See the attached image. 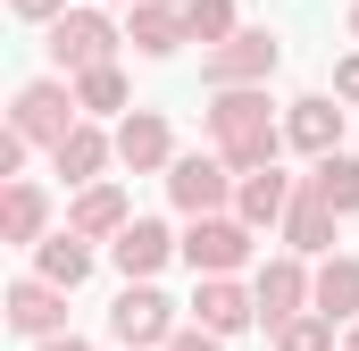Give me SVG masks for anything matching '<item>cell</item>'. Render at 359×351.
I'll list each match as a JSON object with an SVG mask.
<instances>
[{"instance_id":"obj_1","label":"cell","mask_w":359,"mask_h":351,"mask_svg":"<svg viewBox=\"0 0 359 351\" xmlns=\"http://www.w3.org/2000/svg\"><path fill=\"white\" fill-rule=\"evenodd\" d=\"M209 143H217L234 168H268L276 143H284V126H276V109H268V84H226V92H209Z\"/></svg>"},{"instance_id":"obj_2","label":"cell","mask_w":359,"mask_h":351,"mask_svg":"<svg viewBox=\"0 0 359 351\" xmlns=\"http://www.w3.org/2000/svg\"><path fill=\"white\" fill-rule=\"evenodd\" d=\"M117 42H126V34L109 25V8L84 0V8H67V17H50V42H42V51H50L59 76H84V67H109V59H117Z\"/></svg>"},{"instance_id":"obj_3","label":"cell","mask_w":359,"mask_h":351,"mask_svg":"<svg viewBox=\"0 0 359 351\" xmlns=\"http://www.w3.org/2000/svg\"><path fill=\"white\" fill-rule=\"evenodd\" d=\"M234 184H243V168L209 143V151H184V159H168V201H176L184 218H209V209H234Z\"/></svg>"},{"instance_id":"obj_4","label":"cell","mask_w":359,"mask_h":351,"mask_svg":"<svg viewBox=\"0 0 359 351\" xmlns=\"http://www.w3.org/2000/svg\"><path fill=\"white\" fill-rule=\"evenodd\" d=\"M251 243H259V226L234 218V209H209V218L184 226V260H192V276H243V267H251Z\"/></svg>"},{"instance_id":"obj_5","label":"cell","mask_w":359,"mask_h":351,"mask_svg":"<svg viewBox=\"0 0 359 351\" xmlns=\"http://www.w3.org/2000/svg\"><path fill=\"white\" fill-rule=\"evenodd\" d=\"M276 59H284V42H276V34L234 25L226 42H209V51H201V84H209V92H226V84H268Z\"/></svg>"},{"instance_id":"obj_6","label":"cell","mask_w":359,"mask_h":351,"mask_svg":"<svg viewBox=\"0 0 359 351\" xmlns=\"http://www.w3.org/2000/svg\"><path fill=\"white\" fill-rule=\"evenodd\" d=\"M8 126H17V134H25L34 151H59V143H67V134L84 126V100L59 84V76H42V84H25V92H17Z\"/></svg>"},{"instance_id":"obj_7","label":"cell","mask_w":359,"mask_h":351,"mask_svg":"<svg viewBox=\"0 0 359 351\" xmlns=\"http://www.w3.org/2000/svg\"><path fill=\"white\" fill-rule=\"evenodd\" d=\"M109 335L126 351H168L176 335V301L151 284V276H126V293H117V310H109Z\"/></svg>"},{"instance_id":"obj_8","label":"cell","mask_w":359,"mask_h":351,"mask_svg":"<svg viewBox=\"0 0 359 351\" xmlns=\"http://www.w3.org/2000/svg\"><path fill=\"white\" fill-rule=\"evenodd\" d=\"M309 284H318V267H301V251H284L251 276V293H259V326H284V318H301L309 310Z\"/></svg>"},{"instance_id":"obj_9","label":"cell","mask_w":359,"mask_h":351,"mask_svg":"<svg viewBox=\"0 0 359 351\" xmlns=\"http://www.w3.org/2000/svg\"><path fill=\"white\" fill-rule=\"evenodd\" d=\"M168 159H176L168 117H159V109H126V117H117V168H134V176H168Z\"/></svg>"},{"instance_id":"obj_10","label":"cell","mask_w":359,"mask_h":351,"mask_svg":"<svg viewBox=\"0 0 359 351\" xmlns=\"http://www.w3.org/2000/svg\"><path fill=\"white\" fill-rule=\"evenodd\" d=\"M284 143L309 151V159L343 151V100H334V92H301V100L284 109Z\"/></svg>"},{"instance_id":"obj_11","label":"cell","mask_w":359,"mask_h":351,"mask_svg":"<svg viewBox=\"0 0 359 351\" xmlns=\"http://www.w3.org/2000/svg\"><path fill=\"white\" fill-rule=\"evenodd\" d=\"M8 326H17L25 343H42V335H67V284H50V276H25V284H8Z\"/></svg>"},{"instance_id":"obj_12","label":"cell","mask_w":359,"mask_h":351,"mask_svg":"<svg viewBox=\"0 0 359 351\" xmlns=\"http://www.w3.org/2000/svg\"><path fill=\"white\" fill-rule=\"evenodd\" d=\"M192 318H201L209 335H226V343H234V335L259 318V293H251V284H234V276H201V293H192Z\"/></svg>"},{"instance_id":"obj_13","label":"cell","mask_w":359,"mask_h":351,"mask_svg":"<svg viewBox=\"0 0 359 351\" xmlns=\"http://www.w3.org/2000/svg\"><path fill=\"white\" fill-rule=\"evenodd\" d=\"M292 192H301V176H276V159H268V168H243V184H234V218H251V226H284Z\"/></svg>"},{"instance_id":"obj_14","label":"cell","mask_w":359,"mask_h":351,"mask_svg":"<svg viewBox=\"0 0 359 351\" xmlns=\"http://www.w3.org/2000/svg\"><path fill=\"white\" fill-rule=\"evenodd\" d=\"M334 226H343V209H326V201L301 184V192H292V209H284V251L326 260V251H334Z\"/></svg>"},{"instance_id":"obj_15","label":"cell","mask_w":359,"mask_h":351,"mask_svg":"<svg viewBox=\"0 0 359 351\" xmlns=\"http://www.w3.org/2000/svg\"><path fill=\"white\" fill-rule=\"evenodd\" d=\"M126 42L142 51V59H176L184 42H192V25H184L176 0H134V25H126Z\"/></svg>"},{"instance_id":"obj_16","label":"cell","mask_w":359,"mask_h":351,"mask_svg":"<svg viewBox=\"0 0 359 351\" xmlns=\"http://www.w3.org/2000/svg\"><path fill=\"white\" fill-rule=\"evenodd\" d=\"M176 251H184V243L168 234V226H159V218H134V226H126V234L109 243V260H117V276H159V267L176 260Z\"/></svg>"},{"instance_id":"obj_17","label":"cell","mask_w":359,"mask_h":351,"mask_svg":"<svg viewBox=\"0 0 359 351\" xmlns=\"http://www.w3.org/2000/svg\"><path fill=\"white\" fill-rule=\"evenodd\" d=\"M67 226H76V234H92V243H117V234L134 226V209H126V192H117V184L100 176V184H84V192H76Z\"/></svg>"},{"instance_id":"obj_18","label":"cell","mask_w":359,"mask_h":351,"mask_svg":"<svg viewBox=\"0 0 359 351\" xmlns=\"http://www.w3.org/2000/svg\"><path fill=\"white\" fill-rule=\"evenodd\" d=\"M109 159H117V134H100L92 117L67 134V143H59V151H50V168L67 176V184H100V168H109Z\"/></svg>"},{"instance_id":"obj_19","label":"cell","mask_w":359,"mask_h":351,"mask_svg":"<svg viewBox=\"0 0 359 351\" xmlns=\"http://www.w3.org/2000/svg\"><path fill=\"white\" fill-rule=\"evenodd\" d=\"M34 276H50V284L76 293L92 276V234H76V226H67V234H42V243H34Z\"/></svg>"},{"instance_id":"obj_20","label":"cell","mask_w":359,"mask_h":351,"mask_svg":"<svg viewBox=\"0 0 359 351\" xmlns=\"http://www.w3.org/2000/svg\"><path fill=\"white\" fill-rule=\"evenodd\" d=\"M309 310H326V318H359V260H351V251H326V260H318Z\"/></svg>"},{"instance_id":"obj_21","label":"cell","mask_w":359,"mask_h":351,"mask_svg":"<svg viewBox=\"0 0 359 351\" xmlns=\"http://www.w3.org/2000/svg\"><path fill=\"white\" fill-rule=\"evenodd\" d=\"M0 234H8V243H42V234H50V201H42V184L8 176V192H0Z\"/></svg>"},{"instance_id":"obj_22","label":"cell","mask_w":359,"mask_h":351,"mask_svg":"<svg viewBox=\"0 0 359 351\" xmlns=\"http://www.w3.org/2000/svg\"><path fill=\"white\" fill-rule=\"evenodd\" d=\"M326 209H343V218H359V159L351 151H326V159H309V176H301Z\"/></svg>"},{"instance_id":"obj_23","label":"cell","mask_w":359,"mask_h":351,"mask_svg":"<svg viewBox=\"0 0 359 351\" xmlns=\"http://www.w3.org/2000/svg\"><path fill=\"white\" fill-rule=\"evenodd\" d=\"M76 100H84V117H126V109H134L126 67H117V59H109V67H84V76H76Z\"/></svg>"},{"instance_id":"obj_24","label":"cell","mask_w":359,"mask_h":351,"mask_svg":"<svg viewBox=\"0 0 359 351\" xmlns=\"http://www.w3.org/2000/svg\"><path fill=\"white\" fill-rule=\"evenodd\" d=\"M276 351H334V318H326V310L284 318V326H276Z\"/></svg>"},{"instance_id":"obj_25","label":"cell","mask_w":359,"mask_h":351,"mask_svg":"<svg viewBox=\"0 0 359 351\" xmlns=\"http://www.w3.org/2000/svg\"><path fill=\"white\" fill-rule=\"evenodd\" d=\"M184 25H192V42H226L234 34V0H184Z\"/></svg>"},{"instance_id":"obj_26","label":"cell","mask_w":359,"mask_h":351,"mask_svg":"<svg viewBox=\"0 0 359 351\" xmlns=\"http://www.w3.org/2000/svg\"><path fill=\"white\" fill-rule=\"evenodd\" d=\"M168 351H226V335H209V326L192 318V326H176V335H168Z\"/></svg>"},{"instance_id":"obj_27","label":"cell","mask_w":359,"mask_h":351,"mask_svg":"<svg viewBox=\"0 0 359 351\" xmlns=\"http://www.w3.org/2000/svg\"><path fill=\"white\" fill-rule=\"evenodd\" d=\"M8 8H17L25 25H50V17H67V0H8Z\"/></svg>"},{"instance_id":"obj_28","label":"cell","mask_w":359,"mask_h":351,"mask_svg":"<svg viewBox=\"0 0 359 351\" xmlns=\"http://www.w3.org/2000/svg\"><path fill=\"white\" fill-rule=\"evenodd\" d=\"M334 100H359V51H351V59H334Z\"/></svg>"},{"instance_id":"obj_29","label":"cell","mask_w":359,"mask_h":351,"mask_svg":"<svg viewBox=\"0 0 359 351\" xmlns=\"http://www.w3.org/2000/svg\"><path fill=\"white\" fill-rule=\"evenodd\" d=\"M34 351H92V343H84V335H42Z\"/></svg>"},{"instance_id":"obj_30","label":"cell","mask_w":359,"mask_h":351,"mask_svg":"<svg viewBox=\"0 0 359 351\" xmlns=\"http://www.w3.org/2000/svg\"><path fill=\"white\" fill-rule=\"evenodd\" d=\"M351 42H359V0H351Z\"/></svg>"},{"instance_id":"obj_31","label":"cell","mask_w":359,"mask_h":351,"mask_svg":"<svg viewBox=\"0 0 359 351\" xmlns=\"http://www.w3.org/2000/svg\"><path fill=\"white\" fill-rule=\"evenodd\" d=\"M351 351H359V318H351Z\"/></svg>"},{"instance_id":"obj_32","label":"cell","mask_w":359,"mask_h":351,"mask_svg":"<svg viewBox=\"0 0 359 351\" xmlns=\"http://www.w3.org/2000/svg\"><path fill=\"white\" fill-rule=\"evenodd\" d=\"M100 8H117V0H100Z\"/></svg>"},{"instance_id":"obj_33","label":"cell","mask_w":359,"mask_h":351,"mask_svg":"<svg viewBox=\"0 0 359 351\" xmlns=\"http://www.w3.org/2000/svg\"><path fill=\"white\" fill-rule=\"evenodd\" d=\"M176 8H184V0H176Z\"/></svg>"}]
</instances>
